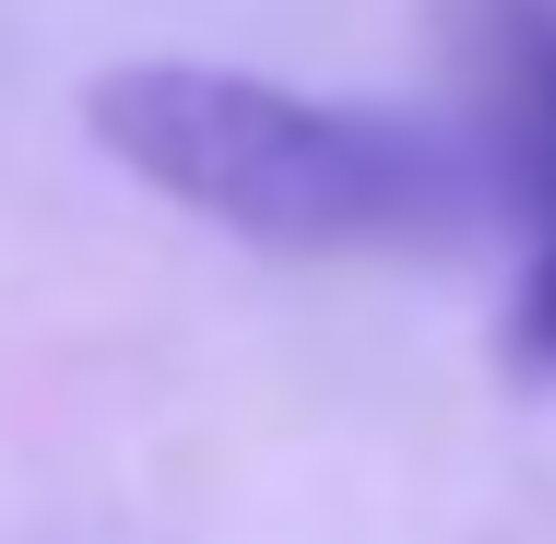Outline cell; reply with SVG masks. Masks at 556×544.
<instances>
[{"mask_svg":"<svg viewBox=\"0 0 556 544\" xmlns=\"http://www.w3.org/2000/svg\"><path fill=\"white\" fill-rule=\"evenodd\" d=\"M497 107H509V190L545 202V249L509 308V367L556 379V0H497Z\"/></svg>","mask_w":556,"mask_h":544,"instance_id":"cell-2","label":"cell"},{"mask_svg":"<svg viewBox=\"0 0 556 544\" xmlns=\"http://www.w3.org/2000/svg\"><path fill=\"white\" fill-rule=\"evenodd\" d=\"M84 130L154 202L225 225L249 249H296V261L462 249L485 225V202L509 190V166H485L473 142H450L403 107H343V96H296V84H261V72H202V60L96 72Z\"/></svg>","mask_w":556,"mask_h":544,"instance_id":"cell-1","label":"cell"}]
</instances>
